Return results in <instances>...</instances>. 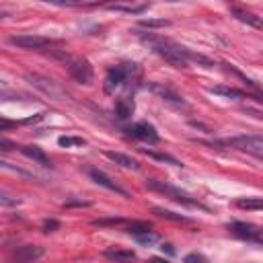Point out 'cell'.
Wrapping results in <instances>:
<instances>
[{"label":"cell","instance_id":"cell-3","mask_svg":"<svg viewBox=\"0 0 263 263\" xmlns=\"http://www.w3.org/2000/svg\"><path fill=\"white\" fill-rule=\"evenodd\" d=\"M136 72V64H119V66H111L105 74V92L111 95L115 92V88H119L132 74Z\"/></svg>","mask_w":263,"mask_h":263},{"label":"cell","instance_id":"cell-25","mask_svg":"<svg viewBox=\"0 0 263 263\" xmlns=\"http://www.w3.org/2000/svg\"><path fill=\"white\" fill-rule=\"evenodd\" d=\"M43 2L51 4V6H82L88 0H43Z\"/></svg>","mask_w":263,"mask_h":263},{"label":"cell","instance_id":"cell-14","mask_svg":"<svg viewBox=\"0 0 263 263\" xmlns=\"http://www.w3.org/2000/svg\"><path fill=\"white\" fill-rule=\"evenodd\" d=\"M134 109H136V103L132 97H121L115 101V115L119 119H129L134 115Z\"/></svg>","mask_w":263,"mask_h":263},{"label":"cell","instance_id":"cell-19","mask_svg":"<svg viewBox=\"0 0 263 263\" xmlns=\"http://www.w3.org/2000/svg\"><path fill=\"white\" fill-rule=\"evenodd\" d=\"M150 158H154V160H160V162H168V164H173V166H183V162L181 160H177L175 156H171V154H164V152H152V150H144Z\"/></svg>","mask_w":263,"mask_h":263},{"label":"cell","instance_id":"cell-29","mask_svg":"<svg viewBox=\"0 0 263 263\" xmlns=\"http://www.w3.org/2000/svg\"><path fill=\"white\" fill-rule=\"evenodd\" d=\"M64 205H66V208H72V205H90V201H82V199H72V201H66Z\"/></svg>","mask_w":263,"mask_h":263},{"label":"cell","instance_id":"cell-16","mask_svg":"<svg viewBox=\"0 0 263 263\" xmlns=\"http://www.w3.org/2000/svg\"><path fill=\"white\" fill-rule=\"evenodd\" d=\"M105 156H107L109 160H113L115 164L123 166V168H132V171H138V168H140V162H138L136 158L127 156V154H121V152H105Z\"/></svg>","mask_w":263,"mask_h":263},{"label":"cell","instance_id":"cell-17","mask_svg":"<svg viewBox=\"0 0 263 263\" xmlns=\"http://www.w3.org/2000/svg\"><path fill=\"white\" fill-rule=\"evenodd\" d=\"M208 92L224 97V99H247L249 97L245 90H238V88H232V86H212V88H208Z\"/></svg>","mask_w":263,"mask_h":263},{"label":"cell","instance_id":"cell-6","mask_svg":"<svg viewBox=\"0 0 263 263\" xmlns=\"http://www.w3.org/2000/svg\"><path fill=\"white\" fill-rule=\"evenodd\" d=\"M8 43L14 45V47H21V49H35V51H41V49L49 47L53 41L47 39V37L23 33V35H12V37H8Z\"/></svg>","mask_w":263,"mask_h":263},{"label":"cell","instance_id":"cell-23","mask_svg":"<svg viewBox=\"0 0 263 263\" xmlns=\"http://www.w3.org/2000/svg\"><path fill=\"white\" fill-rule=\"evenodd\" d=\"M171 21L166 18H142L140 21V27H146V29H154V27H168Z\"/></svg>","mask_w":263,"mask_h":263},{"label":"cell","instance_id":"cell-18","mask_svg":"<svg viewBox=\"0 0 263 263\" xmlns=\"http://www.w3.org/2000/svg\"><path fill=\"white\" fill-rule=\"evenodd\" d=\"M236 205L240 210H263V199L261 197H240V199H236Z\"/></svg>","mask_w":263,"mask_h":263},{"label":"cell","instance_id":"cell-28","mask_svg":"<svg viewBox=\"0 0 263 263\" xmlns=\"http://www.w3.org/2000/svg\"><path fill=\"white\" fill-rule=\"evenodd\" d=\"M0 199H2L4 205H16V203H18V199H14V197H10V195H6V193H2Z\"/></svg>","mask_w":263,"mask_h":263},{"label":"cell","instance_id":"cell-30","mask_svg":"<svg viewBox=\"0 0 263 263\" xmlns=\"http://www.w3.org/2000/svg\"><path fill=\"white\" fill-rule=\"evenodd\" d=\"M185 261H208V259L203 255H199V253H191V255L185 257Z\"/></svg>","mask_w":263,"mask_h":263},{"label":"cell","instance_id":"cell-24","mask_svg":"<svg viewBox=\"0 0 263 263\" xmlns=\"http://www.w3.org/2000/svg\"><path fill=\"white\" fill-rule=\"evenodd\" d=\"M58 144H60V146H66V148H70V146H84L86 142H84L82 138H74V136H62V138L58 140Z\"/></svg>","mask_w":263,"mask_h":263},{"label":"cell","instance_id":"cell-13","mask_svg":"<svg viewBox=\"0 0 263 263\" xmlns=\"http://www.w3.org/2000/svg\"><path fill=\"white\" fill-rule=\"evenodd\" d=\"M21 154H25L27 158H31L33 162H37V164H41L45 168L51 166V160L47 158V154L37 146H21Z\"/></svg>","mask_w":263,"mask_h":263},{"label":"cell","instance_id":"cell-5","mask_svg":"<svg viewBox=\"0 0 263 263\" xmlns=\"http://www.w3.org/2000/svg\"><path fill=\"white\" fill-rule=\"evenodd\" d=\"M68 72H70V76L78 84H90L92 82V76H95L90 62L84 60V58H72V60H68Z\"/></svg>","mask_w":263,"mask_h":263},{"label":"cell","instance_id":"cell-9","mask_svg":"<svg viewBox=\"0 0 263 263\" xmlns=\"http://www.w3.org/2000/svg\"><path fill=\"white\" fill-rule=\"evenodd\" d=\"M125 132H127V136L136 138V140L158 142V132H156V127H154L152 123H148V121H138V123L125 127Z\"/></svg>","mask_w":263,"mask_h":263},{"label":"cell","instance_id":"cell-1","mask_svg":"<svg viewBox=\"0 0 263 263\" xmlns=\"http://www.w3.org/2000/svg\"><path fill=\"white\" fill-rule=\"evenodd\" d=\"M140 37H142V41L146 43V45H150V49L156 53V55H160L166 64H171L173 68H179V70H183V68H189V49H185V47H181V45H177L175 41H171V39H164V37H156V35H152V33H140Z\"/></svg>","mask_w":263,"mask_h":263},{"label":"cell","instance_id":"cell-7","mask_svg":"<svg viewBox=\"0 0 263 263\" xmlns=\"http://www.w3.org/2000/svg\"><path fill=\"white\" fill-rule=\"evenodd\" d=\"M99 6L105 8V10H119V12L140 14L148 8V2L138 4V0H103V2H99Z\"/></svg>","mask_w":263,"mask_h":263},{"label":"cell","instance_id":"cell-27","mask_svg":"<svg viewBox=\"0 0 263 263\" xmlns=\"http://www.w3.org/2000/svg\"><path fill=\"white\" fill-rule=\"evenodd\" d=\"M55 228H58V220H45V224H43L45 232H53Z\"/></svg>","mask_w":263,"mask_h":263},{"label":"cell","instance_id":"cell-21","mask_svg":"<svg viewBox=\"0 0 263 263\" xmlns=\"http://www.w3.org/2000/svg\"><path fill=\"white\" fill-rule=\"evenodd\" d=\"M105 257H109V259H134L136 253L129 249H109V251H105Z\"/></svg>","mask_w":263,"mask_h":263},{"label":"cell","instance_id":"cell-8","mask_svg":"<svg viewBox=\"0 0 263 263\" xmlns=\"http://www.w3.org/2000/svg\"><path fill=\"white\" fill-rule=\"evenodd\" d=\"M228 230L232 234H236L238 238L253 240V242H263V228H259V226L245 224V222H232V224H228Z\"/></svg>","mask_w":263,"mask_h":263},{"label":"cell","instance_id":"cell-22","mask_svg":"<svg viewBox=\"0 0 263 263\" xmlns=\"http://www.w3.org/2000/svg\"><path fill=\"white\" fill-rule=\"evenodd\" d=\"M150 224L148 222H132L129 226H127V232L129 234H134V236H138V234H144V232H150Z\"/></svg>","mask_w":263,"mask_h":263},{"label":"cell","instance_id":"cell-20","mask_svg":"<svg viewBox=\"0 0 263 263\" xmlns=\"http://www.w3.org/2000/svg\"><path fill=\"white\" fill-rule=\"evenodd\" d=\"M154 214L160 216V218H166V220H175V222H191L187 216H181V214H175V212H168L164 208H154Z\"/></svg>","mask_w":263,"mask_h":263},{"label":"cell","instance_id":"cell-32","mask_svg":"<svg viewBox=\"0 0 263 263\" xmlns=\"http://www.w3.org/2000/svg\"><path fill=\"white\" fill-rule=\"evenodd\" d=\"M0 148H2L4 152H6V150H12V144H10V142H8L6 138H2V140H0Z\"/></svg>","mask_w":263,"mask_h":263},{"label":"cell","instance_id":"cell-11","mask_svg":"<svg viewBox=\"0 0 263 263\" xmlns=\"http://www.w3.org/2000/svg\"><path fill=\"white\" fill-rule=\"evenodd\" d=\"M150 90L156 92L164 103H168V105H173V107H185V105H187L181 95H177L173 88H168V86H164V84H150Z\"/></svg>","mask_w":263,"mask_h":263},{"label":"cell","instance_id":"cell-31","mask_svg":"<svg viewBox=\"0 0 263 263\" xmlns=\"http://www.w3.org/2000/svg\"><path fill=\"white\" fill-rule=\"evenodd\" d=\"M160 251H162V253H166V255H171V257L175 255V249H173V245H160Z\"/></svg>","mask_w":263,"mask_h":263},{"label":"cell","instance_id":"cell-33","mask_svg":"<svg viewBox=\"0 0 263 263\" xmlns=\"http://www.w3.org/2000/svg\"><path fill=\"white\" fill-rule=\"evenodd\" d=\"M168 2H179V0H168Z\"/></svg>","mask_w":263,"mask_h":263},{"label":"cell","instance_id":"cell-15","mask_svg":"<svg viewBox=\"0 0 263 263\" xmlns=\"http://www.w3.org/2000/svg\"><path fill=\"white\" fill-rule=\"evenodd\" d=\"M41 255H43V249H41V247H35V245H25V247L16 249L12 257H14L16 261H35V259H39Z\"/></svg>","mask_w":263,"mask_h":263},{"label":"cell","instance_id":"cell-10","mask_svg":"<svg viewBox=\"0 0 263 263\" xmlns=\"http://www.w3.org/2000/svg\"><path fill=\"white\" fill-rule=\"evenodd\" d=\"M88 177H90L97 185H101V187H105V189H109V191H115V193L127 197V191H125L123 187H119L107 173H103V171H99V168H90V171H88Z\"/></svg>","mask_w":263,"mask_h":263},{"label":"cell","instance_id":"cell-12","mask_svg":"<svg viewBox=\"0 0 263 263\" xmlns=\"http://www.w3.org/2000/svg\"><path fill=\"white\" fill-rule=\"evenodd\" d=\"M230 14H232L236 21H240V23L253 27V29H263V18L257 16V14H253V12H249V10H245V8L230 6Z\"/></svg>","mask_w":263,"mask_h":263},{"label":"cell","instance_id":"cell-26","mask_svg":"<svg viewBox=\"0 0 263 263\" xmlns=\"http://www.w3.org/2000/svg\"><path fill=\"white\" fill-rule=\"evenodd\" d=\"M136 240H138V242H142V245H148V247H150L152 242H156V240H158V236H156V234H154V232L150 230V232L138 234V236H136Z\"/></svg>","mask_w":263,"mask_h":263},{"label":"cell","instance_id":"cell-2","mask_svg":"<svg viewBox=\"0 0 263 263\" xmlns=\"http://www.w3.org/2000/svg\"><path fill=\"white\" fill-rule=\"evenodd\" d=\"M146 187H148L150 191L164 193L166 197H171V199L177 201V203H183V205H189V208H197V210H205V212H208V205H203L201 201H197V199L191 197L189 193H185V191H181V189H177V187H173V185H168V183H164V181L148 179V181H146Z\"/></svg>","mask_w":263,"mask_h":263},{"label":"cell","instance_id":"cell-4","mask_svg":"<svg viewBox=\"0 0 263 263\" xmlns=\"http://www.w3.org/2000/svg\"><path fill=\"white\" fill-rule=\"evenodd\" d=\"M25 80H29L37 90H41L43 95H47L49 99H64V92H62V88L51 80V78H47V76H41V74H35V72H27L25 74Z\"/></svg>","mask_w":263,"mask_h":263}]
</instances>
